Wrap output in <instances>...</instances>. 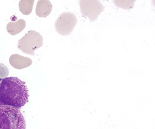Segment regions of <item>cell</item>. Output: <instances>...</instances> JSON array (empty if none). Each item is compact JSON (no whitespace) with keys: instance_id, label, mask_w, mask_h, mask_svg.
<instances>
[{"instance_id":"obj_1","label":"cell","mask_w":155,"mask_h":129,"mask_svg":"<svg viewBox=\"0 0 155 129\" xmlns=\"http://www.w3.org/2000/svg\"><path fill=\"white\" fill-rule=\"evenodd\" d=\"M28 89L25 82L18 77H6L0 83V104L21 108L28 102Z\"/></svg>"},{"instance_id":"obj_2","label":"cell","mask_w":155,"mask_h":129,"mask_svg":"<svg viewBox=\"0 0 155 129\" xmlns=\"http://www.w3.org/2000/svg\"><path fill=\"white\" fill-rule=\"evenodd\" d=\"M25 128V121L19 108L0 105V129Z\"/></svg>"},{"instance_id":"obj_3","label":"cell","mask_w":155,"mask_h":129,"mask_svg":"<svg viewBox=\"0 0 155 129\" xmlns=\"http://www.w3.org/2000/svg\"><path fill=\"white\" fill-rule=\"evenodd\" d=\"M42 45V36L37 31H30L18 40V47L23 53L35 56V51Z\"/></svg>"},{"instance_id":"obj_4","label":"cell","mask_w":155,"mask_h":129,"mask_svg":"<svg viewBox=\"0 0 155 129\" xmlns=\"http://www.w3.org/2000/svg\"><path fill=\"white\" fill-rule=\"evenodd\" d=\"M77 17L72 12H65L60 15L54 23L58 34L63 36L70 35L77 24Z\"/></svg>"},{"instance_id":"obj_5","label":"cell","mask_w":155,"mask_h":129,"mask_svg":"<svg viewBox=\"0 0 155 129\" xmlns=\"http://www.w3.org/2000/svg\"><path fill=\"white\" fill-rule=\"evenodd\" d=\"M81 12L88 18L90 22H94L104 11V6L97 0H81L79 2Z\"/></svg>"},{"instance_id":"obj_6","label":"cell","mask_w":155,"mask_h":129,"mask_svg":"<svg viewBox=\"0 0 155 129\" xmlns=\"http://www.w3.org/2000/svg\"><path fill=\"white\" fill-rule=\"evenodd\" d=\"M9 63L15 68L21 69L30 66L32 64V60L27 57L18 54H13L10 57Z\"/></svg>"},{"instance_id":"obj_7","label":"cell","mask_w":155,"mask_h":129,"mask_svg":"<svg viewBox=\"0 0 155 129\" xmlns=\"http://www.w3.org/2000/svg\"><path fill=\"white\" fill-rule=\"evenodd\" d=\"M52 5L48 0H39L36 5L35 12L37 16L40 18H46L52 11Z\"/></svg>"},{"instance_id":"obj_8","label":"cell","mask_w":155,"mask_h":129,"mask_svg":"<svg viewBox=\"0 0 155 129\" xmlns=\"http://www.w3.org/2000/svg\"><path fill=\"white\" fill-rule=\"evenodd\" d=\"M26 22L23 19H19L14 22H9L6 26V29L9 34L15 35L21 33L25 28Z\"/></svg>"},{"instance_id":"obj_9","label":"cell","mask_w":155,"mask_h":129,"mask_svg":"<svg viewBox=\"0 0 155 129\" xmlns=\"http://www.w3.org/2000/svg\"><path fill=\"white\" fill-rule=\"evenodd\" d=\"M34 0H21L19 2V8L22 13L28 15L33 10Z\"/></svg>"},{"instance_id":"obj_10","label":"cell","mask_w":155,"mask_h":129,"mask_svg":"<svg viewBox=\"0 0 155 129\" xmlns=\"http://www.w3.org/2000/svg\"><path fill=\"white\" fill-rule=\"evenodd\" d=\"M135 0H114L113 1L114 4L117 7L124 9L131 10L134 7Z\"/></svg>"},{"instance_id":"obj_11","label":"cell","mask_w":155,"mask_h":129,"mask_svg":"<svg viewBox=\"0 0 155 129\" xmlns=\"http://www.w3.org/2000/svg\"><path fill=\"white\" fill-rule=\"evenodd\" d=\"M8 69L4 64L0 63V79H5L8 75Z\"/></svg>"},{"instance_id":"obj_12","label":"cell","mask_w":155,"mask_h":129,"mask_svg":"<svg viewBox=\"0 0 155 129\" xmlns=\"http://www.w3.org/2000/svg\"><path fill=\"white\" fill-rule=\"evenodd\" d=\"M2 81V79H0V83H1V82Z\"/></svg>"}]
</instances>
